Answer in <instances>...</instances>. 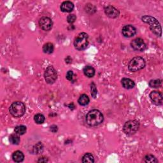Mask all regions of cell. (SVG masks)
Listing matches in <instances>:
<instances>
[{
    "label": "cell",
    "instance_id": "obj_11",
    "mask_svg": "<svg viewBox=\"0 0 163 163\" xmlns=\"http://www.w3.org/2000/svg\"><path fill=\"white\" fill-rule=\"evenodd\" d=\"M122 34L124 37L131 38L136 34V29L132 25H126L122 28Z\"/></svg>",
    "mask_w": 163,
    "mask_h": 163
},
{
    "label": "cell",
    "instance_id": "obj_3",
    "mask_svg": "<svg viewBox=\"0 0 163 163\" xmlns=\"http://www.w3.org/2000/svg\"><path fill=\"white\" fill-rule=\"evenodd\" d=\"M10 114L16 118L23 117L26 112V107L23 102L16 101L13 102L9 108Z\"/></svg>",
    "mask_w": 163,
    "mask_h": 163
},
{
    "label": "cell",
    "instance_id": "obj_9",
    "mask_svg": "<svg viewBox=\"0 0 163 163\" xmlns=\"http://www.w3.org/2000/svg\"><path fill=\"white\" fill-rule=\"evenodd\" d=\"M39 25L41 30L48 31L52 29L53 23L51 18L48 17H42L39 20Z\"/></svg>",
    "mask_w": 163,
    "mask_h": 163
},
{
    "label": "cell",
    "instance_id": "obj_6",
    "mask_svg": "<svg viewBox=\"0 0 163 163\" xmlns=\"http://www.w3.org/2000/svg\"><path fill=\"white\" fill-rule=\"evenodd\" d=\"M140 128V122L136 120H131L126 122L123 127V131L127 135H133Z\"/></svg>",
    "mask_w": 163,
    "mask_h": 163
},
{
    "label": "cell",
    "instance_id": "obj_29",
    "mask_svg": "<svg viewBox=\"0 0 163 163\" xmlns=\"http://www.w3.org/2000/svg\"><path fill=\"white\" fill-rule=\"evenodd\" d=\"M50 129H51V131L52 132H53V133H56L57 131H58V126H55V125H52V126H51Z\"/></svg>",
    "mask_w": 163,
    "mask_h": 163
},
{
    "label": "cell",
    "instance_id": "obj_7",
    "mask_svg": "<svg viewBox=\"0 0 163 163\" xmlns=\"http://www.w3.org/2000/svg\"><path fill=\"white\" fill-rule=\"evenodd\" d=\"M44 78L46 82L48 84L54 83L58 79V73L52 66H49L45 69Z\"/></svg>",
    "mask_w": 163,
    "mask_h": 163
},
{
    "label": "cell",
    "instance_id": "obj_22",
    "mask_svg": "<svg viewBox=\"0 0 163 163\" xmlns=\"http://www.w3.org/2000/svg\"><path fill=\"white\" fill-rule=\"evenodd\" d=\"M10 142L13 145H19L20 143V138L16 134H12L9 137Z\"/></svg>",
    "mask_w": 163,
    "mask_h": 163
},
{
    "label": "cell",
    "instance_id": "obj_28",
    "mask_svg": "<svg viewBox=\"0 0 163 163\" xmlns=\"http://www.w3.org/2000/svg\"><path fill=\"white\" fill-rule=\"evenodd\" d=\"M73 71H68L66 73V79L69 80V81H72L73 80Z\"/></svg>",
    "mask_w": 163,
    "mask_h": 163
},
{
    "label": "cell",
    "instance_id": "obj_16",
    "mask_svg": "<svg viewBox=\"0 0 163 163\" xmlns=\"http://www.w3.org/2000/svg\"><path fill=\"white\" fill-rule=\"evenodd\" d=\"M83 72L84 75L89 78H92L95 75V69L93 67L90 66H85Z\"/></svg>",
    "mask_w": 163,
    "mask_h": 163
},
{
    "label": "cell",
    "instance_id": "obj_26",
    "mask_svg": "<svg viewBox=\"0 0 163 163\" xmlns=\"http://www.w3.org/2000/svg\"><path fill=\"white\" fill-rule=\"evenodd\" d=\"M90 93L93 98H96L97 94V90L96 87V85L94 82H92L90 84Z\"/></svg>",
    "mask_w": 163,
    "mask_h": 163
},
{
    "label": "cell",
    "instance_id": "obj_1",
    "mask_svg": "<svg viewBox=\"0 0 163 163\" xmlns=\"http://www.w3.org/2000/svg\"><path fill=\"white\" fill-rule=\"evenodd\" d=\"M86 120L89 126L96 127L102 124L104 120V117L100 110L94 109L87 113Z\"/></svg>",
    "mask_w": 163,
    "mask_h": 163
},
{
    "label": "cell",
    "instance_id": "obj_25",
    "mask_svg": "<svg viewBox=\"0 0 163 163\" xmlns=\"http://www.w3.org/2000/svg\"><path fill=\"white\" fill-rule=\"evenodd\" d=\"M34 120L35 122L38 124H41L45 122V118L44 115L41 114V113H38V114L35 115L34 117Z\"/></svg>",
    "mask_w": 163,
    "mask_h": 163
},
{
    "label": "cell",
    "instance_id": "obj_13",
    "mask_svg": "<svg viewBox=\"0 0 163 163\" xmlns=\"http://www.w3.org/2000/svg\"><path fill=\"white\" fill-rule=\"evenodd\" d=\"M61 10L63 12L69 13L72 12L74 9V5L72 2L66 1L64 2L61 5Z\"/></svg>",
    "mask_w": 163,
    "mask_h": 163
},
{
    "label": "cell",
    "instance_id": "obj_30",
    "mask_svg": "<svg viewBox=\"0 0 163 163\" xmlns=\"http://www.w3.org/2000/svg\"><path fill=\"white\" fill-rule=\"evenodd\" d=\"M48 162V158H47L45 157L40 158L38 161V162Z\"/></svg>",
    "mask_w": 163,
    "mask_h": 163
},
{
    "label": "cell",
    "instance_id": "obj_12",
    "mask_svg": "<svg viewBox=\"0 0 163 163\" xmlns=\"http://www.w3.org/2000/svg\"><path fill=\"white\" fill-rule=\"evenodd\" d=\"M104 10L106 15L112 19H115L118 17L120 15L119 11L117 9H115L114 6L112 5H108L105 6Z\"/></svg>",
    "mask_w": 163,
    "mask_h": 163
},
{
    "label": "cell",
    "instance_id": "obj_23",
    "mask_svg": "<svg viewBox=\"0 0 163 163\" xmlns=\"http://www.w3.org/2000/svg\"><path fill=\"white\" fill-rule=\"evenodd\" d=\"M44 151V145L41 142H38L33 147V152L35 154H40Z\"/></svg>",
    "mask_w": 163,
    "mask_h": 163
},
{
    "label": "cell",
    "instance_id": "obj_21",
    "mask_svg": "<svg viewBox=\"0 0 163 163\" xmlns=\"http://www.w3.org/2000/svg\"><path fill=\"white\" fill-rule=\"evenodd\" d=\"M14 131H15L16 133L19 134V135H23V134H24L26 133L27 128L25 126L21 125V126H16L15 127V129H14Z\"/></svg>",
    "mask_w": 163,
    "mask_h": 163
},
{
    "label": "cell",
    "instance_id": "obj_2",
    "mask_svg": "<svg viewBox=\"0 0 163 163\" xmlns=\"http://www.w3.org/2000/svg\"><path fill=\"white\" fill-rule=\"evenodd\" d=\"M141 20L144 23L149 24L150 29L152 32L158 37L162 36V28L159 21L150 16H144L141 17Z\"/></svg>",
    "mask_w": 163,
    "mask_h": 163
},
{
    "label": "cell",
    "instance_id": "obj_14",
    "mask_svg": "<svg viewBox=\"0 0 163 163\" xmlns=\"http://www.w3.org/2000/svg\"><path fill=\"white\" fill-rule=\"evenodd\" d=\"M121 83L122 85V87L126 89H133L135 86L134 81L130 79H128V78H123L121 80Z\"/></svg>",
    "mask_w": 163,
    "mask_h": 163
},
{
    "label": "cell",
    "instance_id": "obj_8",
    "mask_svg": "<svg viewBox=\"0 0 163 163\" xmlns=\"http://www.w3.org/2000/svg\"><path fill=\"white\" fill-rule=\"evenodd\" d=\"M131 46L133 50L138 52H144L147 49V44L143 39L137 38L131 42Z\"/></svg>",
    "mask_w": 163,
    "mask_h": 163
},
{
    "label": "cell",
    "instance_id": "obj_24",
    "mask_svg": "<svg viewBox=\"0 0 163 163\" xmlns=\"http://www.w3.org/2000/svg\"><path fill=\"white\" fill-rule=\"evenodd\" d=\"M161 83L162 81L159 79H155V80H151L149 83H148V85L149 86L152 88H159L161 86Z\"/></svg>",
    "mask_w": 163,
    "mask_h": 163
},
{
    "label": "cell",
    "instance_id": "obj_10",
    "mask_svg": "<svg viewBox=\"0 0 163 163\" xmlns=\"http://www.w3.org/2000/svg\"><path fill=\"white\" fill-rule=\"evenodd\" d=\"M150 98L154 104L157 106H161L162 105L163 97L162 94L159 91L154 90L150 94Z\"/></svg>",
    "mask_w": 163,
    "mask_h": 163
},
{
    "label": "cell",
    "instance_id": "obj_27",
    "mask_svg": "<svg viewBox=\"0 0 163 163\" xmlns=\"http://www.w3.org/2000/svg\"><path fill=\"white\" fill-rule=\"evenodd\" d=\"M76 19V17L75 14H70L67 17V20L68 23L69 24H72L75 22V20Z\"/></svg>",
    "mask_w": 163,
    "mask_h": 163
},
{
    "label": "cell",
    "instance_id": "obj_17",
    "mask_svg": "<svg viewBox=\"0 0 163 163\" xmlns=\"http://www.w3.org/2000/svg\"><path fill=\"white\" fill-rule=\"evenodd\" d=\"M90 99L87 94H82L78 100V103L81 106H86L89 103Z\"/></svg>",
    "mask_w": 163,
    "mask_h": 163
},
{
    "label": "cell",
    "instance_id": "obj_15",
    "mask_svg": "<svg viewBox=\"0 0 163 163\" xmlns=\"http://www.w3.org/2000/svg\"><path fill=\"white\" fill-rule=\"evenodd\" d=\"M12 159L14 162H21L24 159V155L20 151H17L14 152L12 154Z\"/></svg>",
    "mask_w": 163,
    "mask_h": 163
},
{
    "label": "cell",
    "instance_id": "obj_5",
    "mask_svg": "<svg viewBox=\"0 0 163 163\" xmlns=\"http://www.w3.org/2000/svg\"><path fill=\"white\" fill-rule=\"evenodd\" d=\"M145 66V61L141 57H135L133 58L128 64V69L131 72H136L142 69Z\"/></svg>",
    "mask_w": 163,
    "mask_h": 163
},
{
    "label": "cell",
    "instance_id": "obj_4",
    "mask_svg": "<svg viewBox=\"0 0 163 163\" xmlns=\"http://www.w3.org/2000/svg\"><path fill=\"white\" fill-rule=\"evenodd\" d=\"M89 36L86 33H80L74 40L75 48L78 51H83L89 45Z\"/></svg>",
    "mask_w": 163,
    "mask_h": 163
},
{
    "label": "cell",
    "instance_id": "obj_18",
    "mask_svg": "<svg viewBox=\"0 0 163 163\" xmlns=\"http://www.w3.org/2000/svg\"><path fill=\"white\" fill-rule=\"evenodd\" d=\"M54 50V45L52 43H47L43 46V51L45 54H51Z\"/></svg>",
    "mask_w": 163,
    "mask_h": 163
},
{
    "label": "cell",
    "instance_id": "obj_20",
    "mask_svg": "<svg viewBox=\"0 0 163 163\" xmlns=\"http://www.w3.org/2000/svg\"><path fill=\"white\" fill-rule=\"evenodd\" d=\"M144 162L147 163H157L158 162V160L154 156V155L151 154H148L145 156L144 159Z\"/></svg>",
    "mask_w": 163,
    "mask_h": 163
},
{
    "label": "cell",
    "instance_id": "obj_19",
    "mask_svg": "<svg viewBox=\"0 0 163 163\" xmlns=\"http://www.w3.org/2000/svg\"><path fill=\"white\" fill-rule=\"evenodd\" d=\"M82 162L84 163L94 162V158L93 155L90 153H86L82 158Z\"/></svg>",
    "mask_w": 163,
    "mask_h": 163
}]
</instances>
